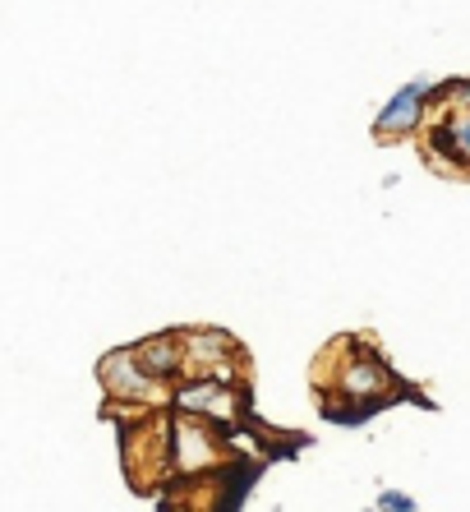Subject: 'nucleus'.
Instances as JSON below:
<instances>
[{
  "instance_id": "f257e3e1",
  "label": "nucleus",
  "mask_w": 470,
  "mask_h": 512,
  "mask_svg": "<svg viewBox=\"0 0 470 512\" xmlns=\"http://www.w3.org/2000/svg\"><path fill=\"white\" fill-rule=\"evenodd\" d=\"M420 97H424V84L406 88V93L392 97V107L378 116V130H406V125H415V116H420Z\"/></svg>"
},
{
  "instance_id": "f03ea898",
  "label": "nucleus",
  "mask_w": 470,
  "mask_h": 512,
  "mask_svg": "<svg viewBox=\"0 0 470 512\" xmlns=\"http://www.w3.org/2000/svg\"><path fill=\"white\" fill-rule=\"evenodd\" d=\"M180 406H185V411H212V416H231V393L212 388V383H199V388H185V393H180Z\"/></svg>"
},
{
  "instance_id": "7ed1b4c3",
  "label": "nucleus",
  "mask_w": 470,
  "mask_h": 512,
  "mask_svg": "<svg viewBox=\"0 0 470 512\" xmlns=\"http://www.w3.org/2000/svg\"><path fill=\"white\" fill-rule=\"evenodd\" d=\"M383 370H378V365H355L351 374H346V388H351V393H378V388H383Z\"/></svg>"
},
{
  "instance_id": "20e7f679",
  "label": "nucleus",
  "mask_w": 470,
  "mask_h": 512,
  "mask_svg": "<svg viewBox=\"0 0 470 512\" xmlns=\"http://www.w3.org/2000/svg\"><path fill=\"white\" fill-rule=\"evenodd\" d=\"M143 360H148V365H157V370H171V365H176V346L171 342H153V346H143Z\"/></svg>"
},
{
  "instance_id": "39448f33",
  "label": "nucleus",
  "mask_w": 470,
  "mask_h": 512,
  "mask_svg": "<svg viewBox=\"0 0 470 512\" xmlns=\"http://www.w3.org/2000/svg\"><path fill=\"white\" fill-rule=\"evenodd\" d=\"M447 148L461 153V157H470V116L452 120V130H447Z\"/></svg>"
},
{
  "instance_id": "423d86ee",
  "label": "nucleus",
  "mask_w": 470,
  "mask_h": 512,
  "mask_svg": "<svg viewBox=\"0 0 470 512\" xmlns=\"http://www.w3.org/2000/svg\"><path fill=\"white\" fill-rule=\"evenodd\" d=\"M383 508H388V512H411V499H401V494H388V499H383Z\"/></svg>"
}]
</instances>
